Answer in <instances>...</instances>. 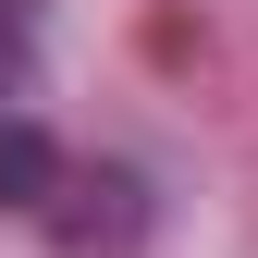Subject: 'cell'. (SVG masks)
Segmentation results:
<instances>
[{"label": "cell", "mask_w": 258, "mask_h": 258, "mask_svg": "<svg viewBox=\"0 0 258 258\" xmlns=\"http://www.w3.org/2000/svg\"><path fill=\"white\" fill-rule=\"evenodd\" d=\"M61 172H74V160H61V136H49V123L0 111V209H25V221H37V209L61 197Z\"/></svg>", "instance_id": "obj_2"}, {"label": "cell", "mask_w": 258, "mask_h": 258, "mask_svg": "<svg viewBox=\"0 0 258 258\" xmlns=\"http://www.w3.org/2000/svg\"><path fill=\"white\" fill-rule=\"evenodd\" d=\"M25 61V0H0V74Z\"/></svg>", "instance_id": "obj_3"}, {"label": "cell", "mask_w": 258, "mask_h": 258, "mask_svg": "<svg viewBox=\"0 0 258 258\" xmlns=\"http://www.w3.org/2000/svg\"><path fill=\"white\" fill-rule=\"evenodd\" d=\"M61 258H136L148 246V184L123 172V160H99V172H61V197L37 209Z\"/></svg>", "instance_id": "obj_1"}]
</instances>
